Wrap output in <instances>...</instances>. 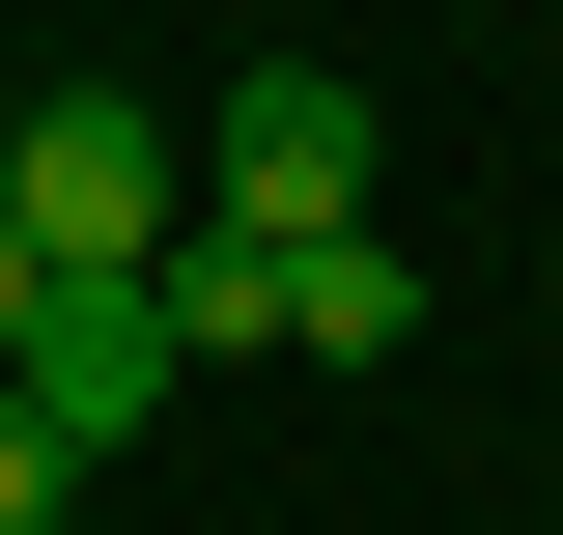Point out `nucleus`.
<instances>
[{
	"label": "nucleus",
	"mask_w": 563,
	"mask_h": 535,
	"mask_svg": "<svg viewBox=\"0 0 563 535\" xmlns=\"http://www.w3.org/2000/svg\"><path fill=\"white\" fill-rule=\"evenodd\" d=\"M0 226H29V254L57 282H169V113H141V85H29V113H0Z\"/></svg>",
	"instance_id": "nucleus-1"
},
{
	"label": "nucleus",
	"mask_w": 563,
	"mask_h": 535,
	"mask_svg": "<svg viewBox=\"0 0 563 535\" xmlns=\"http://www.w3.org/2000/svg\"><path fill=\"white\" fill-rule=\"evenodd\" d=\"M198 226H254V254L366 226V85H339V57H254V85L198 113Z\"/></svg>",
	"instance_id": "nucleus-2"
},
{
	"label": "nucleus",
	"mask_w": 563,
	"mask_h": 535,
	"mask_svg": "<svg viewBox=\"0 0 563 535\" xmlns=\"http://www.w3.org/2000/svg\"><path fill=\"white\" fill-rule=\"evenodd\" d=\"M29 423H57V451H141V423H169V282H57V338H29Z\"/></svg>",
	"instance_id": "nucleus-3"
},
{
	"label": "nucleus",
	"mask_w": 563,
	"mask_h": 535,
	"mask_svg": "<svg viewBox=\"0 0 563 535\" xmlns=\"http://www.w3.org/2000/svg\"><path fill=\"white\" fill-rule=\"evenodd\" d=\"M422 338V254L395 226H310V254H282V367H395Z\"/></svg>",
	"instance_id": "nucleus-4"
},
{
	"label": "nucleus",
	"mask_w": 563,
	"mask_h": 535,
	"mask_svg": "<svg viewBox=\"0 0 563 535\" xmlns=\"http://www.w3.org/2000/svg\"><path fill=\"white\" fill-rule=\"evenodd\" d=\"M169 367H282V254L254 226H169Z\"/></svg>",
	"instance_id": "nucleus-5"
},
{
	"label": "nucleus",
	"mask_w": 563,
	"mask_h": 535,
	"mask_svg": "<svg viewBox=\"0 0 563 535\" xmlns=\"http://www.w3.org/2000/svg\"><path fill=\"white\" fill-rule=\"evenodd\" d=\"M57 479H85V451H57L29 395H0V535H57Z\"/></svg>",
	"instance_id": "nucleus-6"
},
{
	"label": "nucleus",
	"mask_w": 563,
	"mask_h": 535,
	"mask_svg": "<svg viewBox=\"0 0 563 535\" xmlns=\"http://www.w3.org/2000/svg\"><path fill=\"white\" fill-rule=\"evenodd\" d=\"M29 338H57V254H29V226H0V395H29Z\"/></svg>",
	"instance_id": "nucleus-7"
},
{
	"label": "nucleus",
	"mask_w": 563,
	"mask_h": 535,
	"mask_svg": "<svg viewBox=\"0 0 563 535\" xmlns=\"http://www.w3.org/2000/svg\"><path fill=\"white\" fill-rule=\"evenodd\" d=\"M536 282H563V226H536Z\"/></svg>",
	"instance_id": "nucleus-8"
}]
</instances>
